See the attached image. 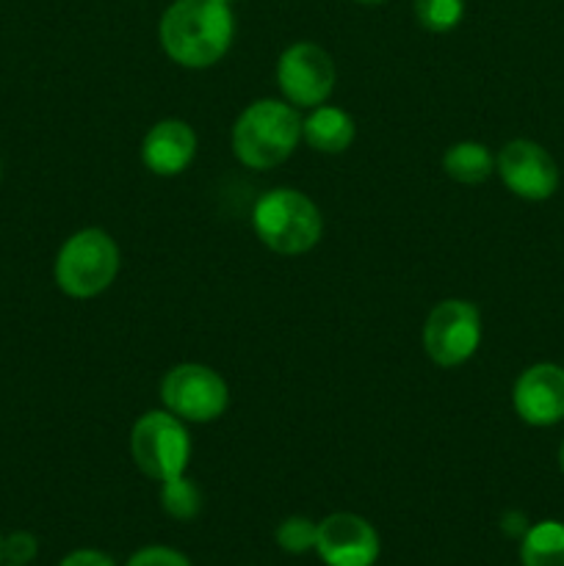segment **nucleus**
I'll use <instances>...</instances> for the list:
<instances>
[{"label": "nucleus", "mask_w": 564, "mask_h": 566, "mask_svg": "<svg viewBox=\"0 0 564 566\" xmlns=\"http://www.w3.org/2000/svg\"><path fill=\"white\" fill-rule=\"evenodd\" d=\"M520 562L523 566H564V523L545 520L525 531Z\"/></svg>", "instance_id": "2eb2a0df"}, {"label": "nucleus", "mask_w": 564, "mask_h": 566, "mask_svg": "<svg viewBox=\"0 0 564 566\" xmlns=\"http://www.w3.org/2000/svg\"><path fill=\"white\" fill-rule=\"evenodd\" d=\"M232 31L236 22L224 0H175L160 17L166 55L188 70H205L224 59Z\"/></svg>", "instance_id": "f257e3e1"}, {"label": "nucleus", "mask_w": 564, "mask_h": 566, "mask_svg": "<svg viewBox=\"0 0 564 566\" xmlns=\"http://www.w3.org/2000/svg\"><path fill=\"white\" fill-rule=\"evenodd\" d=\"M130 453L147 479L164 484L186 473L188 459H191V440L177 415L147 412L133 426Z\"/></svg>", "instance_id": "39448f33"}, {"label": "nucleus", "mask_w": 564, "mask_h": 566, "mask_svg": "<svg viewBox=\"0 0 564 566\" xmlns=\"http://www.w3.org/2000/svg\"><path fill=\"white\" fill-rule=\"evenodd\" d=\"M224 3H232V0H224Z\"/></svg>", "instance_id": "393cba45"}, {"label": "nucleus", "mask_w": 564, "mask_h": 566, "mask_svg": "<svg viewBox=\"0 0 564 566\" xmlns=\"http://www.w3.org/2000/svg\"><path fill=\"white\" fill-rule=\"evenodd\" d=\"M9 566H17V564H9Z\"/></svg>", "instance_id": "a878e982"}, {"label": "nucleus", "mask_w": 564, "mask_h": 566, "mask_svg": "<svg viewBox=\"0 0 564 566\" xmlns=\"http://www.w3.org/2000/svg\"><path fill=\"white\" fill-rule=\"evenodd\" d=\"M512 401L529 426H553L564 420V368L553 363L531 365L520 374Z\"/></svg>", "instance_id": "9b49d317"}, {"label": "nucleus", "mask_w": 564, "mask_h": 566, "mask_svg": "<svg viewBox=\"0 0 564 566\" xmlns=\"http://www.w3.org/2000/svg\"><path fill=\"white\" fill-rule=\"evenodd\" d=\"M315 536H318V523L307 517H288L276 528V545L285 553L299 556V553L315 551Z\"/></svg>", "instance_id": "a211bd4d"}, {"label": "nucleus", "mask_w": 564, "mask_h": 566, "mask_svg": "<svg viewBox=\"0 0 564 566\" xmlns=\"http://www.w3.org/2000/svg\"><path fill=\"white\" fill-rule=\"evenodd\" d=\"M160 398L171 415L191 423H210L221 418L230 403L224 379L213 368L197 363L171 368L160 381Z\"/></svg>", "instance_id": "423d86ee"}, {"label": "nucleus", "mask_w": 564, "mask_h": 566, "mask_svg": "<svg viewBox=\"0 0 564 566\" xmlns=\"http://www.w3.org/2000/svg\"><path fill=\"white\" fill-rule=\"evenodd\" d=\"M495 169L501 175L503 186L520 199L529 202H542L551 199L558 186L556 160L547 155L545 147L529 138H514L501 149L495 160Z\"/></svg>", "instance_id": "1a4fd4ad"}, {"label": "nucleus", "mask_w": 564, "mask_h": 566, "mask_svg": "<svg viewBox=\"0 0 564 566\" xmlns=\"http://www.w3.org/2000/svg\"><path fill=\"white\" fill-rule=\"evenodd\" d=\"M464 0H415V17L431 33H446L462 22Z\"/></svg>", "instance_id": "f3484780"}, {"label": "nucleus", "mask_w": 564, "mask_h": 566, "mask_svg": "<svg viewBox=\"0 0 564 566\" xmlns=\"http://www.w3.org/2000/svg\"><path fill=\"white\" fill-rule=\"evenodd\" d=\"M197 155V133L180 119H164L144 136L142 160L160 177H175L188 169Z\"/></svg>", "instance_id": "f8f14e48"}, {"label": "nucleus", "mask_w": 564, "mask_h": 566, "mask_svg": "<svg viewBox=\"0 0 564 566\" xmlns=\"http://www.w3.org/2000/svg\"><path fill=\"white\" fill-rule=\"evenodd\" d=\"M276 86L285 94L288 103L299 108H315L326 103L335 88V64L318 44H291L276 64Z\"/></svg>", "instance_id": "6e6552de"}, {"label": "nucleus", "mask_w": 564, "mask_h": 566, "mask_svg": "<svg viewBox=\"0 0 564 566\" xmlns=\"http://www.w3.org/2000/svg\"><path fill=\"white\" fill-rule=\"evenodd\" d=\"M357 3H365V6H376V3H385V0H357Z\"/></svg>", "instance_id": "4be33fe9"}, {"label": "nucleus", "mask_w": 564, "mask_h": 566, "mask_svg": "<svg viewBox=\"0 0 564 566\" xmlns=\"http://www.w3.org/2000/svg\"><path fill=\"white\" fill-rule=\"evenodd\" d=\"M252 227L260 241L276 254H304L321 241L324 219L313 199L293 188L263 193L252 210Z\"/></svg>", "instance_id": "7ed1b4c3"}, {"label": "nucleus", "mask_w": 564, "mask_h": 566, "mask_svg": "<svg viewBox=\"0 0 564 566\" xmlns=\"http://www.w3.org/2000/svg\"><path fill=\"white\" fill-rule=\"evenodd\" d=\"M304 142L326 155H337L354 142V119L332 105H315L313 114L302 122Z\"/></svg>", "instance_id": "ddd939ff"}, {"label": "nucleus", "mask_w": 564, "mask_h": 566, "mask_svg": "<svg viewBox=\"0 0 564 566\" xmlns=\"http://www.w3.org/2000/svg\"><path fill=\"white\" fill-rule=\"evenodd\" d=\"M558 464H562V470H564V442H562V451H558Z\"/></svg>", "instance_id": "5701e85b"}, {"label": "nucleus", "mask_w": 564, "mask_h": 566, "mask_svg": "<svg viewBox=\"0 0 564 566\" xmlns=\"http://www.w3.org/2000/svg\"><path fill=\"white\" fill-rule=\"evenodd\" d=\"M119 249L103 230H81L61 247L55 258V282L72 298H92L114 282Z\"/></svg>", "instance_id": "20e7f679"}, {"label": "nucleus", "mask_w": 564, "mask_h": 566, "mask_svg": "<svg viewBox=\"0 0 564 566\" xmlns=\"http://www.w3.org/2000/svg\"><path fill=\"white\" fill-rule=\"evenodd\" d=\"M36 539H33V534H28V531H17V534L6 536L3 539V562L9 564H17V566H25L31 564L33 558H36Z\"/></svg>", "instance_id": "6ab92c4d"}, {"label": "nucleus", "mask_w": 564, "mask_h": 566, "mask_svg": "<svg viewBox=\"0 0 564 566\" xmlns=\"http://www.w3.org/2000/svg\"><path fill=\"white\" fill-rule=\"evenodd\" d=\"M302 142V116L282 99H258L232 127V153L249 169H274Z\"/></svg>", "instance_id": "f03ea898"}, {"label": "nucleus", "mask_w": 564, "mask_h": 566, "mask_svg": "<svg viewBox=\"0 0 564 566\" xmlns=\"http://www.w3.org/2000/svg\"><path fill=\"white\" fill-rule=\"evenodd\" d=\"M125 566H191L182 553L171 551V547H144V551H138L136 556L130 558Z\"/></svg>", "instance_id": "aec40b11"}, {"label": "nucleus", "mask_w": 564, "mask_h": 566, "mask_svg": "<svg viewBox=\"0 0 564 566\" xmlns=\"http://www.w3.org/2000/svg\"><path fill=\"white\" fill-rule=\"evenodd\" d=\"M442 169H446V175L451 180L464 182V186H476V182H484L492 175L495 160H492L490 149L484 144L459 142L453 147H448L446 158H442Z\"/></svg>", "instance_id": "4468645a"}, {"label": "nucleus", "mask_w": 564, "mask_h": 566, "mask_svg": "<svg viewBox=\"0 0 564 566\" xmlns=\"http://www.w3.org/2000/svg\"><path fill=\"white\" fill-rule=\"evenodd\" d=\"M481 343V315L479 310L462 298L440 302L429 313L424 326V346L431 363L440 368H457L468 363Z\"/></svg>", "instance_id": "0eeeda50"}, {"label": "nucleus", "mask_w": 564, "mask_h": 566, "mask_svg": "<svg viewBox=\"0 0 564 566\" xmlns=\"http://www.w3.org/2000/svg\"><path fill=\"white\" fill-rule=\"evenodd\" d=\"M0 171H3V169H0Z\"/></svg>", "instance_id": "bb28decb"}, {"label": "nucleus", "mask_w": 564, "mask_h": 566, "mask_svg": "<svg viewBox=\"0 0 564 566\" xmlns=\"http://www.w3.org/2000/svg\"><path fill=\"white\" fill-rule=\"evenodd\" d=\"M0 562H3V536H0Z\"/></svg>", "instance_id": "b1692460"}, {"label": "nucleus", "mask_w": 564, "mask_h": 566, "mask_svg": "<svg viewBox=\"0 0 564 566\" xmlns=\"http://www.w3.org/2000/svg\"><path fill=\"white\" fill-rule=\"evenodd\" d=\"M160 506L169 517L175 520H194L202 509V492L186 475H177V479L164 481V490H160Z\"/></svg>", "instance_id": "dca6fc26"}, {"label": "nucleus", "mask_w": 564, "mask_h": 566, "mask_svg": "<svg viewBox=\"0 0 564 566\" xmlns=\"http://www.w3.org/2000/svg\"><path fill=\"white\" fill-rule=\"evenodd\" d=\"M315 553L326 566H374L379 558V536L368 520L337 512L318 523Z\"/></svg>", "instance_id": "9d476101"}, {"label": "nucleus", "mask_w": 564, "mask_h": 566, "mask_svg": "<svg viewBox=\"0 0 564 566\" xmlns=\"http://www.w3.org/2000/svg\"><path fill=\"white\" fill-rule=\"evenodd\" d=\"M59 566H114V562L100 551H75L66 558H61Z\"/></svg>", "instance_id": "412c9836"}]
</instances>
